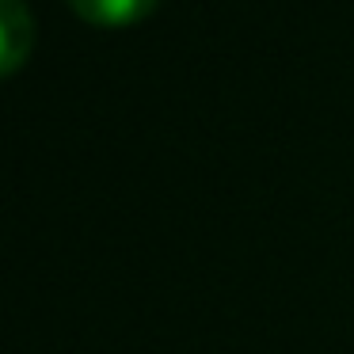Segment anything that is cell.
Segmentation results:
<instances>
[{"instance_id": "6da1fadb", "label": "cell", "mask_w": 354, "mask_h": 354, "mask_svg": "<svg viewBox=\"0 0 354 354\" xmlns=\"http://www.w3.org/2000/svg\"><path fill=\"white\" fill-rule=\"evenodd\" d=\"M35 50V16L27 0H0V77L27 65Z\"/></svg>"}, {"instance_id": "7a4b0ae2", "label": "cell", "mask_w": 354, "mask_h": 354, "mask_svg": "<svg viewBox=\"0 0 354 354\" xmlns=\"http://www.w3.org/2000/svg\"><path fill=\"white\" fill-rule=\"evenodd\" d=\"M160 0H69V8L77 12L84 24L95 27H130L141 24Z\"/></svg>"}]
</instances>
